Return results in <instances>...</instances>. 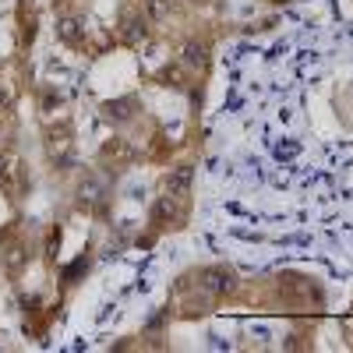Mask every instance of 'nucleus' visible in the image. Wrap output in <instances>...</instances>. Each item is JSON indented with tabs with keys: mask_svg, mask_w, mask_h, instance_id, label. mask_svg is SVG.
Wrapping results in <instances>:
<instances>
[{
	"mask_svg": "<svg viewBox=\"0 0 353 353\" xmlns=\"http://www.w3.org/2000/svg\"><path fill=\"white\" fill-rule=\"evenodd\" d=\"M194 279L205 293H212V297H230V293L241 286V276L233 272L230 265H205V269H198Z\"/></svg>",
	"mask_w": 353,
	"mask_h": 353,
	"instance_id": "nucleus-1",
	"label": "nucleus"
},
{
	"mask_svg": "<svg viewBox=\"0 0 353 353\" xmlns=\"http://www.w3.org/2000/svg\"><path fill=\"white\" fill-rule=\"evenodd\" d=\"M149 216H152V223H156L159 230H173V226H181V223L188 219V198L163 191V194L152 201Z\"/></svg>",
	"mask_w": 353,
	"mask_h": 353,
	"instance_id": "nucleus-2",
	"label": "nucleus"
},
{
	"mask_svg": "<svg viewBox=\"0 0 353 353\" xmlns=\"http://www.w3.org/2000/svg\"><path fill=\"white\" fill-rule=\"evenodd\" d=\"M46 156L57 166H68L74 159V131H71V124H57V128L46 131Z\"/></svg>",
	"mask_w": 353,
	"mask_h": 353,
	"instance_id": "nucleus-3",
	"label": "nucleus"
},
{
	"mask_svg": "<svg viewBox=\"0 0 353 353\" xmlns=\"http://www.w3.org/2000/svg\"><path fill=\"white\" fill-rule=\"evenodd\" d=\"M74 198H78L81 212H103L106 201H110V191L103 184V176H85V181L78 184V191H74Z\"/></svg>",
	"mask_w": 353,
	"mask_h": 353,
	"instance_id": "nucleus-4",
	"label": "nucleus"
},
{
	"mask_svg": "<svg viewBox=\"0 0 353 353\" xmlns=\"http://www.w3.org/2000/svg\"><path fill=\"white\" fill-rule=\"evenodd\" d=\"M209 57H212V50H209L205 39H184L181 46H176V61H181L184 68H194V71L209 68Z\"/></svg>",
	"mask_w": 353,
	"mask_h": 353,
	"instance_id": "nucleus-5",
	"label": "nucleus"
},
{
	"mask_svg": "<svg viewBox=\"0 0 353 353\" xmlns=\"http://www.w3.org/2000/svg\"><path fill=\"white\" fill-rule=\"evenodd\" d=\"M149 18L145 14H124L121 18V43L124 46H141L145 39H149Z\"/></svg>",
	"mask_w": 353,
	"mask_h": 353,
	"instance_id": "nucleus-6",
	"label": "nucleus"
},
{
	"mask_svg": "<svg viewBox=\"0 0 353 353\" xmlns=\"http://www.w3.org/2000/svg\"><path fill=\"white\" fill-rule=\"evenodd\" d=\"M57 39H61L64 46H81L85 43V21L78 14H64L61 21H57Z\"/></svg>",
	"mask_w": 353,
	"mask_h": 353,
	"instance_id": "nucleus-7",
	"label": "nucleus"
},
{
	"mask_svg": "<svg viewBox=\"0 0 353 353\" xmlns=\"http://www.w3.org/2000/svg\"><path fill=\"white\" fill-rule=\"evenodd\" d=\"M191 184H194V170H191V166H176V170H170V173L163 176V191L181 194V198L191 194Z\"/></svg>",
	"mask_w": 353,
	"mask_h": 353,
	"instance_id": "nucleus-8",
	"label": "nucleus"
},
{
	"mask_svg": "<svg viewBox=\"0 0 353 353\" xmlns=\"http://www.w3.org/2000/svg\"><path fill=\"white\" fill-rule=\"evenodd\" d=\"M103 113L110 117V121H131V117L138 113V99H134V96L110 99V103H103Z\"/></svg>",
	"mask_w": 353,
	"mask_h": 353,
	"instance_id": "nucleus-9",
	"label": "nucleus"
},
{
	"mask_svg": "<svg viewBox=\"0 0 353 353\" xmlns=\"http://www.w3.org/2000/svg\"><path fill=\"white\" fill-rule=\"evenodd\" d=\"M25 265H28V248H25V244H14V248L4 251V269H8V276H21Z\"/></svg>",
	"mask_w": 353,
	"mask_h": 353,
	"instance_id": "nucleus-10",
	"label": "nucleus"
},
{
	"mask_svg": "<svg viewBox=\"0 0 353 353\" xmlns=\"http://www.w3.org/2000/svg\"><path fill=\"white\" fill-rule=\"evenodd\" d=\"M173 4H176V0H145V11H149V18L163 21V18H170Z\"/></svg>",
	"mask_w": 353,
	"mask_h": 353,
	"instance_id": "nucleus-11",
	"label": "nucleus"
},
{
	"mask_svg": "<svg viewBox=\"0 0 353 353\" xmlns=\"http://www.w3.org/2000/svg\"><path fill=\"white\" fill-rule=\"evenodd\" d=\"M11 106H14V92H11V85L8 81H0V121L11 113Z\"/></svg>",
	"mask_w": 353,
	"mask_h": 353,
	"instance_id": "nucleus-12",
	"label": "nucleus"
},
{
	"mask_svg": "<svg viewBox=\"0 0 353 353\" xmlns=\"http://www.w3.org/2000/svg\"><path fill=\"white\" fill-rule=\"evenodd\" d=\"M85 265H88V258H81V261H78V265H71V269H68V272H64V279H78V276H81V272H85Z\"/></svg>",
	"mask_w": 353,
	"mask_h": 353,
	"instance_id": "nucleus-13",
	"label": "nucleus"
},
{
	"mask_svg": "<svg viewBox=\"0 0 353 353\" xmlns=\"http://www.w3.org/2000/svg\"><path fill=\"white\" fill-rule=\"evenodd\" d=\"M272 4H286V0H272Z\"/></svg>",
	"mask_w": 353,
	"mask_h": 353,
	"instance_id": "nucleus-14",
	"label": "nucleus"
}]
</instances>
